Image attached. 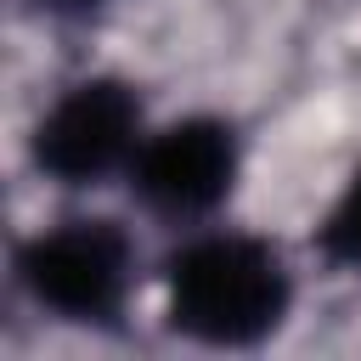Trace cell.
<instances>
[{"label":"cell","mask_w":361,"mask_h":361,"mask_svg":"<svg viewBox=\"0 0 361 361\" xmlns=\"http://www.w3.org/2000/svg\"><path fill=\"white\" fill-rule=\"evenodd\" d=\"M293 310V271L276 243L231 226H192L164 259V316L203 350H254Z\"/></svg>","instance_id":"obj_1"},{"label":"cell","mask_w":361,"mask_h":361,"mask_svg":"<svg viewBox=\"0 0 361 361\" xmlns=\"http://www.w3.org/2000/svg\"><path fill=\"white\" fill-rule=\"evenodd\" d=\"M17 288L68 327H113L135 293V237L107 214H68L23 237Z\"/></svg>","instance_id":"obj_2"},{"label":"cell","mask_w":361,"mask_h":361,"mask_svg":"<svg viewBox=\"0 0 361 361\" xmlns=\"http://www.w3.org/2000/svg\"><path fill=\"white\" fill-rule=\"evenodd\" d=\"M147 102L130 79L90 73L62 85L34 130H28V158L45 180L56 186H102L113 175H130L141 141H147Z\"/></svg>","instance_id":"obj_3"},{"label":"cell","mask_w":361,"mask_h":361,"mask_svg":"<svg viewBox=\"0 0 361 361\" xmlns=\"http://www.w3.org/2000/svg\"><path fill=\"white\" fill-rule=\"evenodd\" d=\"M243 175V141L231 130V118L220 113H186L169 124H152L135 164H130V192L141 197L147 214L169 220V226H209Z\"/></svg>","instance_id":"obj_4"},{"label":"cell","mask_w":361,"mask_h":361,"mask_svg":"<svg viewBox=\"0 0 361 361\" xmlns=\"http://www.w3.org/2000/svg\"><path fill=\"white\" fill-rule=\"evenodd\" d=\"M316 248L327 265L338 271H355L361 276V169L344 180V192L327 203L322 226H316Z\"/></svg>","instance_id":"obj_5"},{"label":"cell","mask_w":361,"mask_h":361,"mask_svg":"<svg viewBox=\"0 0 361 361\" xmlns=\"http://www.w3.org/2000/svg\"><path fill=\"white\" fill-rule=\"evenodd\" d=\"M51 11H73V17H85V11H102L107 0H45Z\"/></svg>","instance_id":"obj_6"}]
</instances>
